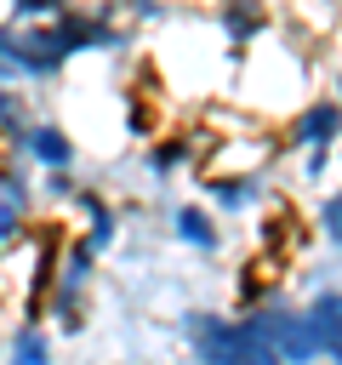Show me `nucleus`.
Returning a JSON list of instances; mask_svg holds the SVG:
<instances>
[{"label": "nucleus", "instance_id": "nucleus-10", "mask_svg": "<svg viewBox=\"0 0 342 365\" xmlns=\"http://www.w3.org/2000/svg\"><path fill=\"white\" fill-rule=\"evenodd\" d=\"M34 120V97L28 86H0V148H11Z\"/></svg>", "mask_w": 342, "mask_h": 365}, {"label": "nucleus", "instance_id": "nucleus-7", "mask_svg": "<svg viewBox=\"0 0 342 365\" xmlns=\"http://www.w3.org/2000/svg\"><path fill=\"white\" fill-rule=\"evenodd\" d=\"M0 365H51V331L40 319H17L6 331V354Z\"/></svg>", "mask_w": 342, "mask_h": 365}, {"label": "nucleus", "instance_id": "nucleus-9", "mask_svg": "<svg viewBox=\"0 0 342 365\" xmlns=\"http://www.w3.org/2000/svg\"><path fill=\"white\" fill-rule=\"evenodd\" d=\"M200 188H205V200L217 211H251L262 200V182L256 177H200Z\"/></svg>", "mask_w": 342, "mask_h": 365}, {"label": "nucleus", "instance_id": "nucleus-1", "mask_svg": "<svg viewBox=\"0 0 342 365\" xmlns=\"http://www.w3.org/2000/svg\"><path fill=\"white\" fill-rule=\"evenodd\" d=\"M182 331H188L194 365H285L245 314L228 319V314H200L194 308V314H182Z\"/></svg>", "mask_w": 342, "mask_h": 365}, {"label": "nucleus", "instance_id": "nucleus-5", "mask_svg": "<svg viewBox=\"0 0 342 365\" xmlns=\"http://www.w3.org/2000/svg\"><path fill=\"white\" fill-rule=\"evenodd\" d=\"M194 154H200V137H194V131H165V137H154V143L142 148V165H148V177L171 182L182 165H194Z\"/></svg>", "mask_w": 342, "mask_h": 365}, {"label": "nucleus", "instance_id": "nucleus-8", "mask_svg": "<svg viewBox=\"0 0 342 365\" xmlns=\"http://www.w3.org/2000/svg\"><path fill=\"white\" fill-rule=\"evenodd\" d=\"M171 228H177L182 245H194V251H205V257L222 245V228H217V217H211L205 205H177V211H171Z\"/></svg>", "mask_w": 342, "mask_h": 365}, {"label": "nucleus", "instance_id": "nucleus-13", "mask_svg": "<svg viewBox=\"0 0 342 365\" xmlns=\"http://www.w3.org/2000/svg\"><path fill=\"white\" fill-rule=\"evenodd\" d=\"M319 228H325V234L342 245V194H331V200L319 205Z\"/></svg>", "mask_w": 342, "mask_h": 365}, {"label": "nucleus", "instance_id": "nucleus-12", "mask_svg": "<svg viewBox=\"0 0 342 365\" xmlns=\"http://www.w3.org/2000/svg\"><path fill=\"white\" fill-rule=\"evenodd\" d=\"M34 194H46L51 205H68V200L80 194V177H74V171H40V188H34Z\"/></svg>", "mask_w": 342, "mask_h": 365}, {"label": "nucleus", "instance_id": "nucleus-6", "mask_svg": "<svg viewBox=\"0 0 342 365\" xmlns=\"http://www.w3.org/2000/svg\"><path fill=\"white\" fill-rule=\"evenodd\" d=\"M302 314H308V325H314V336H319V359L342 365V291H319Z\"/></svg>", "mask_w": 342, "mask_h": 365}, {"label": "nucleus", "instance_id": "nucleus-4", "mask_svg": "<svg viewBox=\"0 0 342 365\" xmlns=\"http://www.w3.org/2000/svg\"><path fill=\"white\" fill-rule=\"evenodd\" d=\"M291 137H296L302 148H331V143L342 137V103H336V97H314L308 108H296Z\"/></svg>", "mask_w": 342, "mask_h": 365}, {"label": "nucleus", "instance_id": "nucleus-15", "mask_svg": "<svg viewBox=\"0 0 342 365\" xmlns=\"http://www.w3.org/2000/svg\"><path fill=\"white\" fill-rule=\"evenodd\" d=\"M0 354H6V331H0Z\"/></svg>", "mask_w": 342, "mask_h": 365}, {"label": "nucleus", "instance_id": "nucleus-11", "mask_svg": "<svg viewBox=\"0 0 342 365\" xmlns=\"http://www.w3.org/2000/svg\"><path fill=\"white\" fill-rule=\"evenodd\" d=\"M222 34H228L234 51L251 46V40L262 34V6H256V0H222Z\"/></svg>", "mask_w": 342, "mask_h": 365}, {"label": "nucleus", "instance_id": "nucleus-2", "mask_svg": "<svg viewBox=\"0 0 342 365\" xmlns=\"http://www.w3.org/2000/svg\"><path fill=\"white\" fill-rule=\"evenodd\" d=\"M6 154H17L28 171H74L80 165V143L68 137V125L63 120H28V131L6 148Z\"/></svg>", "mask_w": 342, "mask_h": 365}, {"label": "nucleus", "instance_id": "nucleus-3", "mask_svg": "<svg viewBox=\"0 0 342 365\" xmlns=\"http://www.w3.org/2000/svg\"><path fill=\"white\" fill-rule=\"evenodd\" d=\"M68 211H74V222H80V240L103 257V251L114 245V234H120V211H114L97 188H86V182H80V194L68 200Z\"/></svg>", "mask_w": 342, "mask_h": 365}, {"label": "nucleus", "instance_id": "nucleus-14", "mask_svg": "<svg viewBox=\"0 0 342 365\" xmlns=\"http://www.w3.org/2000/svg\"><path fill=\"white\" fill-rule=\"evenodd\" d=\"M336 103H342V74H336Z\"/></svg>", "mask_w": 342, "mask_h": 365}]
</instances>
